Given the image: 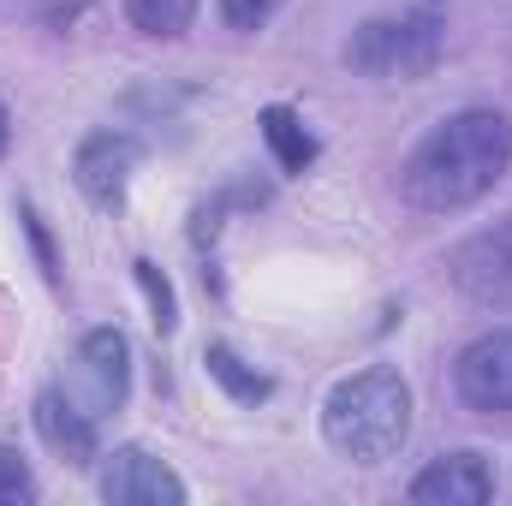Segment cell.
I'll return each instance as SVG.
<instances>
[{
	"label": "cell",
	"instance_id": "1",
	"mask_svg": "<svg viewBox=\"0 0 512 506\" xmlns=\"http://www.w3.org/2000/svg\"><path fill=\"white\" fill-rule=\"evenodd\" d=\"M507 167H512V120L501 108H459L405 155L399 191L423 215H453V209L483 203L507 179Z\"/></svg>",
	"mask_w": 512,
	"mask_h": 506
},
{
	"label": "cell",
	"instance_id": "2",
	"mask_svg": "<svg viewBox=\"0 0 512 506\" xmlns=\"http://www.w3.org/2000/svg\"><path fill=\"white\" fill-rule=\"evenodd\" d=\"M405 435H411V387L387 364L334 381V393L322 399V441L352 465L393 459L405 447Z\"/></svg>",
	"mask_w": 512,
	"mask_h": 506
},
{
	"label": "cell",
	"instance_id": "3",
	"mask_svg": "<svg viewBox=\"0 0 512 506\" xmlns=\"http://www.w3.org/2000/svg\"><path fill=\"white\" fill-rule=\"evenodd\" d=\"M447 54V12L441 0H423V6H405V12H387V18H370L352 30L346 42V66L358 78H429Z\"/></svg>",
	"mask_w": 512,
	"mask_h": 506
},
{
	"label": "cell",
	"instance_id": "4",
	"mask_svg": "<svg viewBox=\"0 0 512 506\" xmlns=\"http://www.w3.org/2000/svg\"><path fill=\"white\" fill-rule=\"evenodd\" d=\"M72 364H78V370H72V381H60V387H66L96 423H102L108 411L126 405V393H131V346H126L120 328H90Z\"/></svg>",
	"mask_w": 512,
	"mask_h": 506
},
{
	"label": "cell",
	"instance_id": "5",
	"mask_svg": "<svg viewBox=\"0 0 512 506\" xmlns=\"http://www.w3.org/2000/svg\"><path fill=\"white\" fill-rule=\"evenodd\" d=\"M453 393L465 411L477 417H507L512 411V328L477 334L459 358H453Z\"/></svg>",
	"mask_w": 512,
	"mask_h": 506
},
{
	"label": "cell",
	"instance_id": "6",
	"mask_svg": "<svg viewBox=\"0 0 512 506\" xmlns=\"http://www.w3.org/2000/svg\"><path fill=\"white\" fill-rule=\"evenodd\" d=\"M447 280L483 310H512V215L501 227L471 233L459 251L447 256Z\"/></svg>",
	"mask_w": 512,
	"mask_h": 506
},
{
	"label": "cell",
	"instance_id": "7",
	"mask_svg": "<svg viewBox=\"0 0 512 506\" xmlns=\"http://www.w3.org/2000/svg\"><path fill=\"white\" fill-rule=\"evenodd\" d=\"M137 155H143L137 131L102 126V131H90V137L78 143V155H72V179H78V191H84L96 209H120L126 191H131V173H137Z\"/></svg>",
	"mask_w": 512,
	"mask_h": 506
},
{
	"label": "cell",
	"instance_id": "8",
	"mask_svg": "<svg viewBox=\"0 0 512 506\" xmlns=\"http://www.w3.org/2000/svg\"><path fill=\"white\" fill-rule=\"evenodd\" d=\"M96 489H102V501H114V506H161V501L179 506L185 501V477L167 459H155L149 447H114L102 459Z\"/></svg>",
	"mask_w": 512,
	"mask_h": 506
},
{
	"label": "cell",
	"instance_id": "9",
	"mask_svg": "<svg viewBox=\"0 0 512 506\" xmlns=\"http://www.w3.org/2000/svg\"><path fill=\"white\" fill-rule=\"evenodd\" d=\"M36 429H42V441L66 459V465H96V447H102V423L54 381V387H42L36 393Z\"/></svg>",
	"mask_w": 512,
	"mask_h": 506
},
{
	"label": "cell",
	"instance_id": "10",
	"mask_svg": "<svg viewBox=\"0 0 512 506\" xmlns=\"http://www.w3.org/2000/svg\"><path fill=\"white\" fill-rule=\"evenodd\" d=\"M405 495L423 506H483L495 495V471H489L483 453H447L429 471H417Z\"/></svg>",
	"mask_w": 512,
	"mask_h": 506
},
{
	"label": "cell",
	"instance_id": "11",
	"mask_svg": "<svg viewBox=\"0 0 512 506\" xmlns=\"http://www.w3.org/2000/svg\"><path fill=\"white\" fill-rule=\"evenodd\" d=\"M256 126H262V143L274 149V161H280L286 173H304V167L316 161V137H310V126H304V114H298V108L268 102Z\"/></svg>",
	"mask_w": 512,
	"mask_h": 506
},
{
	"label": "cell",
	"instance_id": "12",
	"mask_svg": "<svg viewBox=\"0 0 512 506\" xmlns=\"http://www.w3.org/2000/svg\"><path fill=\"white\" fill-rule=\"evenodd\" d=\"M203 364H209V376L221 381V387H227V393H233L239 405H256V399H268V393H274V381L262 376L256 364H245V358H239L233 346H221V340H215V346L203 352Z\"/></svg>",
	"mask_w": 512,
	"mask_h": 506
},
{
	"label": "cell",
	"instance_id": "13",
	"mask_svg": "<svg viewBox=\"0 0 512 506\" xmlns=\"http://www.w3.org/2000/svg\"><path fill=\"white\" fill-rule=\"evenodd\" d=\"M126 18L143 30V36L173 42V36H185V30H191L197 0H126Z\"/></svg>",
	"mask_w": 512,
	"mask_h": 506
},
{
	"label": "cell",
	"instance_id": "14",
	"mask_svg": "<svg viewBox=\"0 0 512 506\" xmlns=\"http://www.w3.org/2000/svg\"><path fill=\"white\" fill-rule=\"evenodd\" d=\"M137 286L149 292V310H155V328H161V334H173V322H179V304H173V286L161 280V268H155V262H137Z\"/></svg>",
	"mask_w": 512,
	"mask_h": 506
},
{
	"label": "cell",
	"instance_id": "15",
	"mask_svg": "<svg viewBox=\"0 0 512 506\" xmlns=\"http://www.w3.org/2000/svg\"><path fill=\"white\" fill-rule=\"evenodd\" d=\"M12 501H36V477H30V465L12 447H0V506Z\"/></svg>",
	"mask_w": 512,
	"mask_h": 506
},
{
	"label": "cell",
	"instance_id": "16",
	"mask_svg": "<svg viewBox=\"0 0 512 506\" xmlns=\"http://www.w3.org/2000/svg\"><path fill=\"white\" fill-rule=\"evenodd\" d=\"M280 12V0H221V24L227 30H262Z\"/></svg>",
	"mask_w": 512,
	"mask_h": 506
},
{
	"label": "cell",
	"instance_id": "17",
	"mask_svg": "<svg viewBox=\"0 0 512 506\" xmlns=\"http://www.w3.org/2000/svg\"><path fill=\"white\" fill-rule=\"evenodd\" d=\"M6 143H12V114H6V102H0V155H6Z\"/></svg>",
	"mask_w": 512,
	"mask_h": 506
}]
</instances>
